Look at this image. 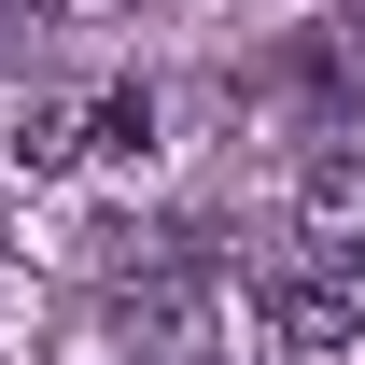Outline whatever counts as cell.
<instances>
[{
	"instance_id": "cell-1",
	"label": "cell",
	"mask_w": 365,
	"mask_h": 365,
	"mask_svg": "<svg viewBox=\"0 0 365 365\" xmlns=\"http://www.w3.org/2000/svg\"><path fill=\"white\" fill-rule=\"evenodd\" d=\"M113 337L155 365H211V281L197 267H140L127 295H113Z\"/></svg>"
},
{
	"instance_id": "cell-2",
	"label": "cell",
	"mask_w": 365,
	"mask_h": 365,
	"mask_svg": "<svg viewBox=\"0 0 365 365\" xmlns=\"http://www.w3.org/2000/svg\"><path fill=\"white\" fill-rule=\"evenodd\" d=\"M295 253L337 281H365V155H309L295 169Z\"/></svg>"
},
{
	"instance_id": "cell-3",
	"label": "cell",
	"mask_w": 365,
	"mask_h": 365,
	"mask_svg": "<svg viewBox=\"0 0 365 365\" xmlns=\"http://www.w3.org/2000/svg\"><path fill=\"white\" fill-rule=\"evenodd\" d=\"M267 337H281L295 365H337V351L365 337V295H351L337 267H281V281H267Z\"/></svg>"
},
{
	"instance_id": "cell-4",
	"label": "cell",
	"mask_w": 365,
	"mask_h": 365,
	"mask_svg": "<svg viewBox=\"0 0 365 365\" xmlns=\"http://www.w3.org/2000/svg\"><path fill=\"white\" fill-rule=\"evenodd\" d=\"M0 155H14L29 182L71 169V155H85V98H14V140H0Z\"/></svg>"
},
{
	"instance_id": "cell-5",
	"label": "cell",
	"mask_w": 365,
	"mask_h": 365,
	"mask_svg": "<svg viewBox=\"0 0 365 365\" xmlns=\"http://www.w3.org/2000/svg\"><path fill=\"white\" fill-rule=\"evenodd\" d=\"M140 140H155V98H140V85L85 98V155H140Z\"/></svg>"
},
{
	"instance_id": "cell-6",
	"label": "cell",
	"mask_w": 365,
	"mask_h": 365,
	"mask_svg": "<svg viewBox=\"0 0 365 365\" xmlns=\"http://www.w3.org/2000/svg\"><path fill=\"white\" fill-rule=\"evenodd\" d=\"M56 14H127V0H56Z\"/></svg>"
},
{
	"instance_id": "cell-7",
	"label": "cell",
	"mask_w": 365,
	"mask_h": 365,
	"mask_svg": "<svg viewBox=\"0 0 365 365\" xmlns=\"http://www.w3.org/2000/svg\"><path fill=\"white\" fill-rule=\"evenodd\" d=\"M211 365H225V351H211Z\"/></svg>"
}]
</instances>
